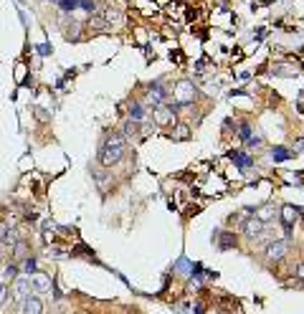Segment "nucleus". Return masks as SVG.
<instances>
[{
	"instance_id": "nucleus-1",
	"label": "nucleus",
	"mask_w": 304,
	"mask_h": 314,
	"mask_svg": "<svg viewBox=\"0 0 304 314\" xmlns=\"http://www.w3.org/2000/svg\"><path fill=\"white\" fill-rule=\"evenodd\" d=\"M173 94H175L178 104H193V102H196V97H198V89H196V84H193V81L183 79V81L175 84V92Z\"/></svg>"
},
{
	"instance_id": "nucleus-2",
	"label": "nucleus",
	"mask_w": 304,
	"mask_h": 314,
	"mask_svg": "<svg viewBox=\"0 0 304 314\" xmlns=\"http://www.w3.org/2000/svg\"><path fill=\"white\" fill-rule=\"evenodd\" d=\"M175 111H178V106H173V104H160V106H155V122L160 127H170L175 122Z\"/></svg>"
},
{
	"instance_id": "nucleus-3",
	"label": "nucleus",
	"mask_w": 304,
	"mask_h": 314,
	"mask_svg": "<svg viewBox=\"0 0 304 314\" xmlns=\"http://www.w3.org/2000/svg\"><path fill=\"white\" fill-rule=\"evenodd\" d=\"M124 157V147H101V152H99V162L104 165V167H112V165H117L119 160Z\"/></svg>"
},
{
	"instance_id": "nucleus-4",
	"label": "nucleus",
	"mask_w": 304,
	"mask_h": 314,
	"mask_svg": "<svg viewBox=\"0 0 304 314\" xmlns=\"http://www.w3.org/2000/svg\"><path fill=\"white\" fill-rule=\"evenodd\" d=\"M264 253L269 256L271 261H282L284 256L289 253V243H287V241H271V243H266Z\"/></svg>"
},
{
	"instance_id": "nucleus-5",
	"label": "nucleus",
	"mask_w": 304,
	"mask_h": 314,
	"mask_svg": "<svg viewBox=\"0 0 304 314\" xmlns=\"http://www.w3.org/2000/svg\"><path fill=\"white\" fill-rule=\"evenodd\" d=\"M261 231H264V223H261L256 215L243 220V233H246L248 238H259V236H261Z\"/></svg>"
},
{
	"instance_id": "nucleus-6",
	"label": "nucleus",
	"mask_w": 304,
	"mask_h": 314,
	"mask_svg": "<svg viewBox=\"0 0 304 314\" xmlns=\"http://www.w3.org/2000/svg\"><path fill=\"white\" fill-rule=\"evenodd\" d=\"M20 312H23V314H43V302H41L38 297H28V299L23 302Z\"/></svg>"
},
{
	"instance_id": "nucleus-7",
	"label": "nucleus",
	"mask_w": 304,
	"mask_h": 314,
	"mask_svg": "<svg viewBox=\"0 0 304 314\" xmlns=\"http://www.w3.org/2000/svg\"><path fill=\"white\" fill-rule=\"evenodd\" d=\"M28 292H31V281H25V279H18V281H15V287H13V294H15V299H18L20 304H23L25 299H28V297H31Z\"/></svg>"
},
{
	"instance_id": "nucleus-8",
	"label": "nucleus",
	"mask_w": 304,
	"mask_h": 314,
	"mask_svg": "<svg viewBox=\"0 0 304 314\" xmlns=\"http://www.w3.org/2000/svg\"><path fill=\"white\" fill-rule=\"evenodd\" d=\"M297 215H299V208H294V206H284V208H282V223H284L287 231H292Z\"/></svg>"
},
{
	"instance_id": "nucleus-9",
	"label": "nucleus",
	"mask_w": 304,
	"mask_h": 314,
	"mask_svg": "<svg viewBox=\"0 0 304 314\" xmlns=\"http://www.w3.org/2000/svg\"><path fill=\"white\" fill-rule=\"evenodd\" d=\"M165 99H168V92H165L160 84H155V87H150V102L155 104V106H160V104H165Z\"/></svg>"
},
{
	"instance_id": "nucleus-10",
	"label": "nucleus",
	"mask_w": 304,
	"mask_h": 314,
	"mask_svg": "<svg viewBox=\"0 0 304 314\" xmlns=\"http://www.w3.org/2000/svg\"><path fill=\"white\" fill-rule=\"evenodd\" d=\"M106 147H127V137L122 134V132H112L106 137V142H104Z\"/></svg>"
},
{
	"instance_id": "nucleus-11",
	"label": "nucleus",
	"mask_w": 304,
	"mask_h": 314,
	"mask_svg": "<svg viewBox=\"0 0 304 314\" xmlns=\"http://www.w3.org/2000/svg\"><path fill=\"white\" fill-rule=\"evenodd\" d=\"M129 119H132V122H137V124H140V122L145 119V106L134 102V104L129 106Z\"/></svg>"
},
{
	"instance_id": "nucleus-12",
	"label": "nucleus",
	"mask_w": 304,
	"mask_h": 314,
	"mask_svg": "<svg viewBox=\"0 0 304 314\" xmlns=\"http://www.w3.org/2000/svg\"><path fill=\"white\" fill-rule=\"evenodd\" d=\"M0 241H3V246H8V248H13L18 241H20V236H18V231H15V228H8V231L3 233V238H0Z\"/></svg>"
},
{
	"instance_id": "nucleus-13",
	"label": "nucleus",
	"mask_w": 304,
	"mask_h": 314,
	"mask_svg": "<svg viewBox=\"0 0 304 314\" xmlns=\"http://www.w3.org/2000/svg\"><path fill=\"white\" fill-rule=\"evenodd\" d=\"M10 251H13L15 259H28V243H25V241H18Z\"/></svg>"
},
{
	"instance_id": "nucleus-14",
	"label": "nucleus",
	"mask_w": 304,
	"mask_h": 314,
	"mask_svg": "<svg viewBox=\"0 0 304 314\" xmlns=\"http://www.w3.org/2000/svg\"><path fill=\"white\" fill-rule=\"evenodd\" d=\"M256 218H259L261 223H266V220H271V218H276V210H274L271 206H264V208H259V213H256Z\"/></svg>"
},
{
	"instance_id": "nucleus-15",
	"label": "nucleus",
	"mask_w": 304,
	"mask_h": 314,
	"mask_svg": "<svg viewBox=\"0 0 304 314\" xmlns=\"http://www.w3.org/2000/svg\"><path fill=\"white\" fill-rule=\"evenodd\" d=\"M137 129H140V124L132 122V119H127L124 127H122V134H124V137H132V134H137Z\"/></svg>"
},
{
	"instance_id": "nucleus-16",
	"label": "nucleus",
	"mask_w": 304,
	"mask_h": 314,
	"mask_svg": "<svg viewBox=\"0 0 304 314\" xmlns=\"http://www.w3.org/2000/svg\"><path fill=\"white\" fill-rule=\"evenodd\" d=\"M274 74H279V76H292V74H297V66H274Z\"/></svg>"
},
{
	"instance_id": "nucleus-17",
	"label": "nucleus",
	"mask_w": 304,
	"mask_h": 314,
	"mask_svg": "<svg viewBox=\"0 0 304 314\" xmlns=\"http://www.w3.org/2000/svg\"><path fill=\"white\" fill-rule=\"evenodd\" d=\"M271 157H274V160H287V157H292V152H289L287 147H276V150L271 152Z\"/></svg>"
},
{
	"instance_id": "nucleus-18",
	"label": "nucleus",
	"mask_w": 304,
	"mask_h": 314,
	"mask_svg": "<svg viewBox=\"0 0 304 314\" xmlns=\"http://www.w3.org/2000/svg\"><path fill=\"white\" fill-rule=\"evenodd\" d=\"M104 20H106V23H119L122 15H119L117 10H106V13H104Z\"/></svg>"
},
{
	"instance_id": "nucleus-19",
	"label": "nucleus",
	"mask_w": 304,
	"mask_h": 314,
	"mask_svg": "<svg viewBox=\"0 0 304 314\" xmlns=\"http://www.w3.org/2000/svg\"><path fill=\"white\" fill-rule=\"evenodd\" d=\"M188 132H190V129H188L185 124H178V127H175V137H178V139H185Z\"/></svg>"
},
{
	"instance_id": "nucleus-20",
	"label": "nucleus",
	"mask_w": 304,
	"mask_h": 314,
	"mask_svg": "<svg viewBox=\"0 0 304 314\" xmlns=\"http://www.w3.org/2000/svg\"><path fill=\"white\" fill-rule=\"evenodd\" d=\"M23 271H25V274H33V271H36V261H33V259H25Z\"/></svg>"
},
{
	"instance_id": "nucleus-21",
	"label": "nucleus",
	"mask_w": 304,
	"mask_h": 314,
	"mask_svg": "<svg viewBox=\"0 0 304 314\" xmlns=\"http://www.w3.org/2000/svg\"><path fill=\"white\" fill-rule=\"evenodd\" d=\"M15 276H18V266L13 264V266H8V269H5V279H15Z\"/></svg>"
},
{
	"instance_id": "nucleus-22",
	"label": "nucleus",
	"mask_w": 304,
	"mask_h": 314,
	"mask_svg": "<svg viewBox=\"0 0 304 314\" xmlns=\"http://www.w3.org/2000/svg\"><path fill=\"white\" fill-rule=\"evenodd\" d=\"M297 279H299V281H304V261L297 266Z\"/></svg>"
},
{
	"instance_id": "nucleus-23",
	"label": "nucleus",
	"mask_w": 304,
	"mask_h": 314,
	"mask_svg": "<svg viewBox=\"0 0 304 314\" xmlns=\"http://www.w3.org/2000/svg\"><path fill=\"white\" fill-rule=\"evenodd\" d=\"M5 297H8V287H0V304L5 302Z\"/></svg>"
},
{
	"instance_id": "nucleus-24",
	"label": "nucleus",
	"mask_w": 304,
	"mask_h": 314,
	"mask_svg": "<svg viewBox=\"0 0 304 314\" xmlns=\"http://www.w3.org/2000/svg\"><path fill=\"white\" fill-rule=\"evenodd\" d=\"M304 150V139H299V142H294V152H302Z\"/></svg>"
},
{
	"instance_id": "nucleus-25",
	"label": "nucleus",
	"mask_w": 304,
	"mask_h": 314,
	"mask_svg": "<svg viewBox=\"0 0 304 314\" xmlns=\"http://www.w3.org/2000/svg\"><path fill=\"white\" fill-rule=\"evenodd\" d=\"M36 114H38V119H48V114H46V109H36Z\"/></svg>"
},
{
	"instance_id": "nucleus-26",
	"label": "nucleus",
	"mask_w": 304,
	"mask_h": 314,
	"mask_svg": "<svg viewBox=\"0 0 304 314\" xmlns=\"http://www.w3.org/2000/svg\"><path fill=\"white\" fill-rule=\"evenodd\" d=\"M8 231V225H5V220H0V238H3V233Z\"/></svg>"
},
{
	"instance_id": "nucleus-27",
	"label": "nucleus",
	"mask_w": 304,
	"mask_h": 314,
	"mask_svg": "<svg viewBox=\"0 0 304 314\" xmlns=\"http://www.w3.org/2000/svg\"><path fill=\"white\" fill-rule=\"evenodd\" d=\"M5 248H8V246H3V243H0V261L5 259Z\"/></svg>"
}]
</instances>
